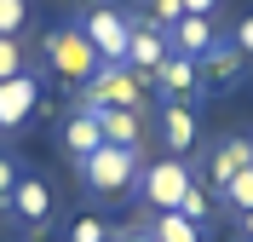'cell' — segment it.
I'll return each mask as SVG.
<instances>
[{
	"label": "cell",
	"instance_id": "cell-1",
	"mask_svg": "<svg viewBox=\"0 0 253 242\" xmlns=\"http://www.w3.org/2000/svg\"><path fill=\"white\" fill-rule=\"evenodd\" d=\"M138 167H144V145H98L92 156H81L75 161V179H81V191L98 196V202H115V196L126 191H138Z\"/></svg>",
	"mask_w": 253,
	"mask_h": 242
},
{
	"label": "cell",
	"instance_id": "cell-2",
	"mask_svg": "<svg viewBox=\"0 0 253 242\" xmlns=\"http://www.w3.org/2000/svg\"><path fill=\"white\" fill-rule=\"evenodd\" d=\"M144 93H150V81L132 75L126 64H98V75L75 87V104L81 110H144Z\"/></svg>",
	"mask_w": 253,
	"mask_h": 242
},
{
	"label": "cell",
	"instance_id": "cell-3",
	"mask_svg": "<svg viewBox=\"0 0 253 242\" xmlns=\"http://www.w3.org/2000/svg\"><path fill=\"white\" fill-rule=\"evenodd\" d=\"M41 52H46V69L63 81V87H86V81L98 75V64H104V58L92 52V41H86L75 23H58V29L41 41Z\"/></svg>",
	"mask_w": 253,
	"mask_h": 242
},
{
	"label": "cell",
	"instance_id": "cell-4",
	"mask_svg": "<svg viewBox=\"0 0 253 242\" xmlns=\"http://www.w3.org/2000/svg\"><path fill=\"white\" fill-rule=\"evenodd\" d=\"M190 179H196V173H190V161H184V156L144 161V167H138V196H144L156 213H167V208H178V202H184Z\"/></svg>",
	"mask_w": 253,
	"mask_h": 242
},
{
	"label": "cell",
	"instance_id": "cell-5",
	"mask_svg": "<svg viewBox=\"0 0 253 242\" xmlns=\"http://www.w3.org/2000/svg\"><path fill=\"white\" fill-rule=\"evenodd\" d=\"M75 29L92 41V52L104 58V64H126V47H132V17H126L121 6H92Z\"/></svg>",
	"mask_w": 253,
	"mask_h": 242
},
{
	"label": "cell",
	"instance_id": "cell-6",
	"mask_svg": "<svg viewBox=\"0 0 253 242\" xmlns=\"http://www.w3.org/2000/svg\"><path fill=\"white\" fill-rule=\"evenodd\" d=\"M35 110H41V75H35V69L0 81V133H17Z\"/></svg>",
	"mask_w": 253,
	"mask_h": 242
},
{
	"label": "cell",
	"instance_id": "cell-7",
	"mask_svg": "<svg viewBox=\"0 0 253 242\" xmlns=\"http://www.w3.org/2000/svg\"><path fill=\"white\" fill-rule=\"evenodd\" d=\"M6 208H12V219H17L23 231H46V225H52V185L23 173V179L12 185V196H6Z\"/></svg>",
	"mask_w": 253,
	"mask_h": 242
},
{
	"label": "cell",
	"instance_id": "cell-8",
	"mask_svg": "<svg viewBox=\"0 0 253 242\" xmlns=\"http://www.w3.org/2000/svg\"><path fill=\"white\" fill-rule=\"evenodd\" d=\"M150 87H156L161 98H173V104H196V98H202V69H196V58H184V52H167L161 69L150 75Z\"/></svg>",
	"mask_w": 253,
	"mask_h": 242
},
{
	"label": "cell",
	"instance_id": "cell-9",
	"mask_svg": "<svg viewBox=\"0 0 253 242\" xmlns=\"http://www.w3.org/2000/svg\"><path fill=\"white\" fill-rule=\"evenodd\" d=\"M161 145L167 156H190L196 139H202V121H196V104H173V98H161Z\"/></svg>",
	"mask_w": 253,
	"mask_h": 242
},
{
	"label": "cell",
	"instance_id": "cell-10",
	"mask_svg": "<svg viewBox=\"0 0 253 242\" xmlns=\"http://www.w3.org/2000/svg\"><path fill=\"white\" fill-rule=\"evenodd\" d=\"M196 69H202V87H236V81L248 75V58L230 47V35H219V41L196 58Z\"/></svg>",
	"mask_w": 253,
	"mask_h": 242
},
{
	"label": "cell",
	"instance_id": "cell-11",
	"mask_svg": "<svg viewBox=\"0 0 253 242\" xmlns=\"http://www.w3.org/2000/svg\"><path fill=\"white\" fill-rule=\"evenodd\" d=\"M248 167H253V139L248 133H224V145H213V156H207V179H213L219 191L236 173H248Z\"/></svg>",
	"mask_w": 253,
	"mask_h": 242
},
{
	"label": "cell",
	"instance_id": "cell-12",
	"mask_svg": "<svg viewBox=\"0 0 253 242\" xmlns=\"http://www.w3.org/2000/svg\"><path fill=\"white\" fill-rule=\"evenodd\" d=\"M213 41H219V23H213V17H202V12H184L173 29H167V47L184 52V58H202Z\"/></svg>",
	"mask_w": 253,
	"mask_h": 242
},
{
	"label": "cell",
	"instance_id": "cell-13",
	"mask_svg": "<svg viewBox=\"0 0 253 242\" xmlns=\"http://www.w3.org/2000/svg\"><path fill=\"white\" fill-rule=\"evenodd\" d=\"M58 139H63V150H69V161H81V156H92L98 145H104V127H98V115L92 110H69L63 115V127H58Z\"/></svg>",
	"mask_w": 253,
	"mask_h": 242
},
{
	"label": "cell",
	"instance_id": "cell-14",
	"mask_svg": "<svg viewBox=\"0 0 253 242\" xmlns=\"http://www.w3.org/2000/svg\"><path fill=\"white\" fill-rule=\"evenodd\" d=\"M167 52H173V47H167V35H161V29H132V47H126V69L150 81V75L161 69V58H167Z\"/></svg>",
	"mask_w": 253,
	"mask_h": 242
},
{
	"label": "cell",
	"instance_id": "cell-15",
	"mask_svg": "<svg viewBox=\"0 0 253 242\" xmlns=\"http://www.w3.org/2000/svg\"><path fill=\"white\" fill-rule=\"evenodd\" d=\"M92 115H98V127H104V145H132V150L144 145L138 110H92Z\"/></svg>",
	"mask_w": 253,
	"mask_h": 242
},
{
	"label": "cell",
	"instance_id": "cell-16",
	"mask_svg": "<svg viewBox=\"0 0 253 242\" xmlns=\"http://www.w3.org/2000/svg\"><path fill=\"white\" fill-rule=\"evenodd\" d=\"M150 237H156V242H207V231L190 225L178 208H167V213H156V219H150Z\"/></svg>",
	"mask_w": 253,
	"mask_h": 242
},
{
	"label": "cell",
	"instance_id": "cell-17",
	"mask_svg": "<svg viewBox=\"0 0 253 242\" xmlns=\"http://www.w3.org/2000/svg\"><path fill=\"white\" fill-rule=\"evenodd\" d=\"M178 17H184V6L178 0H138V12H132V29H173Z\"/></svg>",
	"mask_w": 253,
	"mask_h": 242
},
{
	"label": "cell",
	"instance_id": "cell-18",
	"mask_svg": "<svg viewBox=\"0 0 253 242\" xmlns=\"http://www.w3.org/2000/svg\"><path fill=\"white\" fill-rule=\"evenodd\" d=\"M213 208H219V196L207 191V185H196V179H190V191H184V202H178V213H184L190 225H207V219H213Z\"/></svg>",
	"mask_w": 253,
	"mask_h": 242
},
{
	"label": "cell",
	"instance_id": "cell-19",
	"mask_svg": "<svg viewBox=\"0 0 253 242\" xmlns=\"http://www.w3.org/2000/svg\"><path fill=\"white\" fill-rule=\"evenodd\" d=\"M219 208H224V213H248V208H253V167L236 173V179L219 191Z\"/></svg>",
	"mask_w": 253,
	"mask_h": 242
},
{
	"label": "cell",
	"instance_id": "cell-20",
	"mask_svg": "<svg viewBox=\"0 0 253 242\" xmlns=\"http://www.w3.org/2000/svg\"><path fill=\"white\" fill-rule=\"evenodd\" d=\"M23 69H35V64H29V47H23L17 35H0V81L23 75Z\"/></svg>",
	"mask_w": 253,
	"mask_h": 242
},
{
	"label": "cell",
	"instance_id": "cell-21",
	"mask_svg": "<svg viewBox=\"0 0 253 242\" xmlns=\"http://www.w3.org/2000/svg\"><path fill=\"white\" fill-rule=\"evenodd\" d=\"M115 231L98 219V213H81V219H69V242H110Z\"/></svg>",
	"mask_w": 253,
	"mask_h": 242
},
{
	"label": "cell",
	"instance_id": "cell-22",
	"mask_svg": "<svg viewBox=\"0 0 253 242\" xmlns=\"http://www.w3.org/2000/svg\"><path fill=\"white\" fill-rule=\"evenodd\" d=\"M29 23V0H0V35H23Z\"/></svg>",
	"mask_w": 253,
	"mask_h": 242
},
{
	"label": "cell",
	"instance_id": "cell-23",
	"mask_svg": "<svg viewBox=\"0 0 253 242\" xmlns=\"http://www.w3.org/2000/svg\"><path fill=\"white\" fill-rule=\"evenodd\" d=\"M230 47H236L242 58H253V12H248V17H236V29H230Z\"/></svg>",
	"mask_w": 253,
	"mask_h": 242
},
{
	"label": "cell",
	"instance_id": "cell-24",
	"mask_svg": "<svg viewBox=\"0 0 253 242\" xmlns=\"http://www.w3.org/2000/svg\"><path fill=\"white\" fill-rule=\"evenodd\" d=\"M17 179H23V167H17L12 156H0V202L12 196V185H17Z\"/></svg>",
	"mask_w": 253,
	"mask_h": 242
},
{
	"label": "cell",
	"instance_id": "cell-25",
	"mask_svg": "<svg viewBox=\"0 0 253 242\" xmlns=\"http://www.w3.org/2000/svg\"><path fill=\"white\" fill-rule=\"evenodd\" d=\"M110 242H156V237H150V225H138V231H115Z\"/></svg>",
	"mask_w": 253,
	"mask_h": 242
},
{
	"label": "cell",
	"instance_id": "cell-26",
	"mask_svg": "<svg viewBox=\"0 0 253 242\" xmlns=\"http://www.w3.org/2000/svg\"><path fill=\"white\" fill-rule=\"evenodd\" d=\"M178 6H184V12H202V17H213V6H219V0H178Z\"/></svg>",
	"mask_w": 253,
	"mask_h": 242
},
{
	"label": "cell",
	"instance_id": "cell-27",
	"mask_svg": "<svg viewBox=\"0 0 253 242\" xmlns=\"http://www.w3.org/2000/svg\"><path fill=\"white\" fill-rule=\"evenodd\" d=\"M236 225H242V242H248V237H253V208H248V213H236Z\"/></svg>",
	"mask_w": 253,
	"mask_h": 242
},
{
	"label": "cell",
	"instance_id": "cell-28",
	"mask_svg": "<svg viewBox=\"0 0 253 242\" xmlns=\"http://www.w3.org/2000/svg\"><path fill=\"white\" fill-rule=\"evenodd\" d=\"M248 242H253V237H248Z\"/></svg>",
	"mask_w": 253,
	"mask_h": 242
}]
</instances>
